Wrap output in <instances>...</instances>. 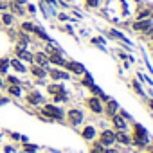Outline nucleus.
Here are the masks:
<instances>
[{
    "instance_id": "obj_1",
    "label": "nucleus",
    "mask_w": 153,
    "mask_h": 153,
    "mask_svg": "<svg viewBox=\"0 0 153 153\" xmlns=\"http://www.w3.org/2000/svg\"><path fill=\"white\" fill-rule=\"evenodd\" d=\"M137 146H146L148 144V135H146V130L140 126V124H135L133 128V139H131Z\"/></svg>"
},
{
    "instance_id": "obj_2",
    "label": "nucleus",
    "mask_w": 153,
    "mask_h": 153,
    "mask_svg": "<svg viewBox=\"0 0 153 153\" xmlns=\"http://www.w3.org/2000/svg\"><path fill=\"white\" fill-rule=\"evenodd\" d=\"M99 142L103 146H112L115 142V131L114 130H103L99 135Z\"/></svg>"
},
{
    "instance_id": "obj_3",
    "label": "nucleus",
    "mask_w": 153,
    "mask_h": 153,
    "mask_svg": "<svg viewBox=\"0 0 153 153\" xmlns=\"http://www.w3.org/2000/svg\"><path fill=\"white\" fill-rule=\"evenodd\" d=\"M67 119H68V123H70L72 126H78V124L83 121V112L78 110V108H72V110H68Z\"/></svg>"
},
{
    "instance_id": "obj_4",
    "label": "nucleus",
    "mask_w": 153,
    "mask_h": 153,
    "mask_svg": "<svg viewBox=\"0 0 153 153\" xmlns=\"http://www.w3.org/2000/svg\"><path fill=\"white\" fill-rule=\"evenodd\" d=\"M87 105H88V108H90L94 114H103V112H105V106H103V103H101L99 97H90V99L87 101Z\"/></svg>"
},
{
    "instance_id": "obj_5",
    "label": "nucleus",
    "mask_w": 153,
    "mask_h": 153,
    "mask_svg": "<svg viewBox=\"0 0 153 153\" xmlns=\"http://www.w3.org/2000/svg\"><path fill=\"white\" fill-rule=\"evenodd\" d=\"M43 114H45L47 117H51V119H61V117H63V112H61L59 108L52 106V105H47V106L43 108Z\"/></svg>"
},
{
    "instance_id": "obj_6",
    "label": "nucleus",
    "mask_w": 153,
    "mask_h": 153,
    "mask_svg": "<svg viewBox=\"0 0 153 153\" xmlns=\"http://www.w3.org/2000/svg\"><path fill=\"white\" fill-rule=\"evenodd\" d=\"M65 68L74 74H85V67L78 61H65Z\"/></svg>"
},
{
    "instance_id": "obj_7",
    "label": "nucleus",
    "mask_w": 153,
    "mask_h": 153,
    "mask_svg": "<svg viewBox=\"0 0 153 153\" xmlns=\"http://www.w3.org/2000/svg\"><path fill=\"white\" fill-rule=\"evenodd\" d=\"M133 29H137V31H144V33H149L153 27H151V22H149V20H139L137 24H133Z\"/></svg>"
},
{
    "instance_id": "obj_8",
    "label": "nucleus",
    "mask_w": 153,
    "mask_h": 153,
    "mask_svg": "<svg viewBox=\"0 0 153 153\" xmlns=\"http://www.w3.org/2000/svg\"><path fill=\"white\" fill-rule=\"evenodd\" d=\"M49 61L54 63V65H59V67H65V59L61 58V52H49Z\"/></svg>"
},
{
    "instance_id": "obj_9",
    "label": "nucleus",
    "mask_w": 153,
    "mask_h": 153,
    "mask_svg": "<svg viewBox=\"0 0 153 153\" xmlns=\"http://www.w3.org/2000/svg\"><path fill=\"white\" fill-rule=\"evenodd\" d=\"M33 61H36V65H40V67H47V63H49V56L43 54V52H36V54L33 56Z\"/></svg>"
},
{
    "instance_id": "obj_10",
    "label": "nucleus",
    "mask_w": 153,
    "mask_h": 153,
    "mask_svg": "<svg viewBox=\"0 0 153 153\" xmlns=\"http://www.w3.org/2000/svg\"><path fill=\"white\" fill-rule=\"evenodd\" d=\"M112 124H114L115 130H124V128H126V121H124L121 115H117V114L112 115Z\"/></svg>"
},
{
    "instance_id": "obj_11",
    "label": "nucleus",
    "mask_w": 153,
    "mask_h": 153,
    "mask_svg": "<svg viewBox=\"0 0 153 153\" xmlns=\"http://www.w3.org/2000/svg\"><path fill=\"white\" fill-rule=\"evenodd\" d=\"M115 142L130 144V142H131V137H128V135L124 133V130H117V131H115Z\"/></svg>"
},
{
    "instance_id": "obj_12",
    "label": "nucleus",
    "mask_w": 153,
    "mask_h": 153,
    "mask_svg": "<svg viewBox=\"0 0 153 153\" xmlns=\"http://www.w3.org/2000/svg\"><path fill=\"white\" fill-rule=\"evenodd\" d=\"M49 76H51L52 79H68V74L63 72V70H58V68H51Z\"/></svg>"
},
{
    "instance_id": "obj_13",
    "label": "nucleus",
    "mask_w": 153,
    "mask_h": 153,
    "mask_svg": "<svg viewBox=\"0 0 153 153\" xmlns=\"http://www.w3.org/2000/svg\"><path fill=\"white\" fill-rule=\"evenodd\" d=\"M31 72H33V76H36V78H45V76H47V70L43 67H40V65H33Z\"/></svg>"
},
{
    "instance_id": "obj_14",
    "label": "nucleus",
    "mask_w": 153,
    "mask_h": 153,
    "mask_svg": "<svg viewBox=\"0 0 153 153\" xmlns=\"http://www.w3.org/2000/svg\"><path fill=\"white\" fill-rule=\"evenodd\" d=\"M9 65L16 70V72H25V67H24V63L18 59V58H15V59H9Z\"/></svg>"
},
{
    "instance_id": "obj_15",
    "label": "nucleus",
    "mask_w": 153,
    "mask_h": 153,
    "mask_svg": "<svg viewBox=\"0 0 153 153\" xmlns=\"http://www.w3.org/2000/svg\"><path fill=\"white\" fill-rule=\"evenodd\" d=\"M117 110H119L117 101H108V105H106V114L112 117V115H115V114H117Z\"/></svg>"
},
{
    "instance_id": "obj_16",
    "label": "nucleus",
    "mask_w": 153,
    "mask_h": 153,
    "mask_svg": "<svg viewBox=\"0 0 153 153\" xmlns=\"http://www.w3.org/2000/svg\"><path fill=\"white\" fill-rule=\"evenodd\" d=\"M83 139H87V140H92L94 137H96V128L94 126H87L85 130H83Z\"/></svg>"
},
{
    "instance_id": "obj_17",
    "label": "nucleus",
    "mask_w": 153,
    "mask_h": 153,
    "mask_svg": "<svg viewBox=\"0 0 153 153\" xmlns=\"http://www.w3.org/2000/svg\"><path fill=\"white\" fill-rule=\"evenodd\" d=\"M16 56H18V59H25V61H33V54H29L27 51H24V49H16Z\"/></svg>"
},
{
    "instance_id": "obj_18",
    "label": "nucleus",
    "mask_w": 153,
    "mask_h": 153,
    "mask_svg": "<svg viewBox=\"0 0 153 153\" xmlns=\"http://www.w3.org/2000/svg\"><path fill=\"white\" fill-rule=\"evenodd\" d=\"M49 94H52V96H59V94H65V88L61 87V85H49Z\"/></svg>"
},
{
    "instance_id": "obj_19",
    "label": "nucleus",
    "mask_w": 153,
    "mask_h": 153,
    "mask_svg": "<svg viewBox=\"0 0 153 153\" xmlns=\"http://www.w3.org/2000/svg\"><path fill=\"white\" fill-rule=\"evenodd\" d=\"M33 33H34V34H36L38 38L45 40V42H49V40H51V38H49V36L45 34V31H43V29H40V27H36V25H34V31H33Z\"/></svg>"
},
{
    "instance_id": "obj_20",
    "label": "nucleus",
    "mask_w": 153,
    "mask_h": 153,
    "mask_svg": "<svg viewBox=\"0 0 153 153\" xmlns=\"http://www.w3.org/2000/svg\"><path fill=\"white\" fill-rule=\"evenodd\" d=\"M7 68H9V59L7 58H2V59H0V74H6Z\"/></svg>"
},
{
    "instance_id": "obj_21",
    "label": "nucleus",
    "mask_w": 153,
    "mask_h": 153,
    "mask_svg": "<svg viewBox=\"0 0 153 153\" xmlns=\"http://www.w3.org/2000/svg\"><path fill=\"white\" fill-rule=\"evenodd\" d=\"M2 22H4L6 25H11V22H13V15H9V13H4V15H2Z\"/></svg>"
},
{
    "instance_id": "obj_22",
    "label": "nucleus",
    "mask_w": 153,
    "mask_h": 153,
    "mask_svg": "<svg viewBox=\"0 0 153 153\" xmlns=\"http://www.w3.org/2000/svg\"><path fill=\"white\" fill-rule=\"evenodd\" d=\"M7 90H9V94H13V96H20V87H18V85H11Z\"/></svg>"
},
{
    "instance_id": "obj_23",
    "label": "nucleus",
    "mask_w": 153,
    "mask_h": 153,
    "mask_svg": "<svg viewBox=\"0 0 153 153\" xmlns=\"http://www.w3.org/2000/svg\"><path fill=\"white\" fill-rule=\"evenodd\" d=\"M22 29H24V31H29V33H33V31H34V25H33L31 22H24V24H22Z\"/></svg>"
},
{
    "instance_id": "obj_24",
    "label": "nucleus",
    "mask_w": 153,
    "mask_h": 153,
    "mask_svg": "<svg viewBox=\"0 0 153 153\" xmlns=\"http://www.w3.org/2000/svg\"><path fill=\"white\" fill-rule=\"evenodd\" d=\"M27 99H29V103H40V101H42V97H40L38 94H31Z\"/></svg>"
},
{
    "instance_id": "obj_25",
    "label": "nucleus",
    "mask_w": 153,
    "mask_h": 153,
    "mask_svg": "<svg viewBox=\"0 0 153 153\" xmlns=\"http://www.w3.org/2000/svg\"><path fill=\"white\" fill-rule=\"evenodd\" d=\"M85 2H87L88 7H96V6L99 4V0H85Z\"/></svg>"
},
{
    "instance_id": "obj_26",
    "label": "nucleus",
    "mask_w": 153,
    "mask_h": 153,
    "mask_svg": "<svg viewBox=\"0 0 153 153\" xmlns=\"http://www.w3.org/2000/svg\"><path fill=\"white\" fill-rule=\"evenodd\" d=\"M11 7H13V11H15V13H22V7H20L16 2H11Z\"/></svg>"
},
{
    "instance_id": "obj_27",
    "label": "nucleus",
    "mask_w": 153,
    "mask_h": 153,
    "mask_svg": "<svg viewBox=\"0 0 153 153\" xmlns=\"http://www.w3.org/2000/svg\"><path fill=\"white\" fill-rule=\"evenodd\" d=\"M7 81H9L11 85H20V81H18L16 78H13V76H7Z\"/></svg>"
},
{
    "instance_id": "obj_28",
    "label": "nucleus",
    "mask_w": 153,
    "mask_h": 153,
    "mask_svg": "<svg viewBox=\"0 0 153 153\" xmlns=\"http://www.w3.org/2000/svg\"><path fill=\"white\" fill-rule=\"evenodd\" d=\"M25 151L33 153V151H36V146H34V144H27V146H25Z\"/></svg>"
},
{
    "instance_id": "obj_29",
    "label": "nucleus",
    "mask_w": 153,
    "mask_h": 153,
    "mask_svg": "<svg viewBox=\"0 0 153 153\" xmlns=\"http://www.w3.org/2000/svg\"><path fill=\"white\" fill-rule=\"evenodd\" d=\"M20 42H22V43H24V45H25V43H27V42H29V38H27V36H25V34H24V33H22V34H20Z\"/></svg>"
},
{
    "instance_id": "obj_30",
    "label": "nucleus",
    "mask_w": 153,
    "mask_h": 153,
    "mask_svg": "<svg viewBox=\"0 0 153 153\" xmlns=\"http://www.w3.org/2000/svg\"><path fill=\"white\" fill-rule=\"evenodd\" d=\"M105 153H117V151H114V149H106Z\"/></svg>"
},
{
    "instance_id": "obj_31",
    "label": "nucleus",
    "mask_w": 153,
    "mask_h": 153,
    "mask_svg": "<svg viewBox=\"0 0 153 153\" xmlns=\"http://www.w3.org/2000/svg\"><path fill=\"white\" fill-rule=\"evenodd\" d=\"M15 2H16V4H20V2H24V0H15Z\"/></svg>"
}]
</instances>
